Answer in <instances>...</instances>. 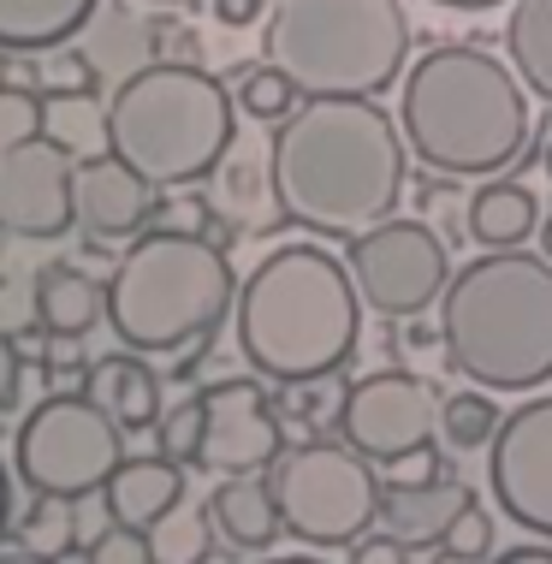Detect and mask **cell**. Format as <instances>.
I'll return each mask as SVG.
<instances>
[{"instance_id":"1","label":"cell","mask_w":552,"mask_h":564,"mask_svg":"<svg viewBox=\"0 0 552 564\" xmlns=\"http://www.w3.org/2000/svg\"><path fill=\"white\" fill-rule=\"evenodd\" d=\"M280 220L315 238H357L404 203V131L375 96H303L268 143Z\"/></svg>"},{"instance_id":"2","label":"cell","mask_w":552,"mask_h":564,"mask_svg":"<svg viewBox=\"0 0 552 564\" xmlns=\"http://www.w3.org/2000/svg\"><path fill=\"white\" fill-rule=\"evenodd\" d=\"M232 322L238 350L256 375L280 387H310L350 362L362 339V297L345 256L321 243H280L238 285Z\"/></svg>"},{"instance_id":"3","label":"cell","mask_w":552,"mask_h":564,"mask_svg":"<svg viewBox=\"0 0 552 564\" xmlns=\"http://www.w3.org/2000/svg\"><path fill=\"white\" fill-rule=\"evenodd\" d=\"M398 131L440 178H487L529 143V89L469 42H440L398 78Z\"/></svg>"},{"instance_id":"4","label":"cell","mask_w":552,"mask_h":564,"mask_svg":"<svg viewBox=\"0 0 552 564\" xmlns=\"http://www.w3.org/2000/svg\"><path fill=\"white\" fill-rule=\"evenodd\" d=\"M440 350L481 392H534L552 380V256L487 250L440 292Z\"/></svg>"},{"instance_id":"5","label":"cell","mask_w":552,"mask_h":564,"mask_svg":"<svg viewBox=\"0 0 552 564\" xmlns=\"http://www.w3.org/2000/svg\"><path fill=\"white\" fill-rule=\"evenodd\" d=\"M238 137V96L191 59H143L107 96V149L149 185H203Z\"/></svg>"},{"instance_id":"6","label":"cell","mask_w":552,"mask_h":564,"mask_svg":"<svg viewBox=\"0 0 552 564\" xmlns=\"http://www.w3.org/2000/svg\"><path fill=\"white\" fill-rule=\"evenodd\" d=\"M238 303V273L226 250L203 232L155 226L137 232L131 250L107 273V327L126 350H184L203 345L208 333Z\"/></svg>"},{"instance_id":"7","label":"cell","mask_w":552,"mask_h":564,"mask_svg":"<svg viewBox=\"0 0 552 564\" xmlns=\"http://www.w3.org/2000/svg\"><path fill=\"white\" fill-rule=\"evenodd\" d=\"M262 59L297 96H380L404 78V0H268Z\"/></svg>"},{"instance_id":"8","label":"cell","mask_w":552,"mask_h":564,"mask_svg":"<svg viewBox=\"0 0 552 564\" xmlns=\"http://www.w3.org/2000/svg\"><path fill=\"white\" fill-rule=\"evenodd\" d=\"M273 499H280L285 535L310 546H350L380 523V476L345 440H303L273 464Z\"/></svg>"},{"instance_id":"9","label":"cell","mask_w":552,"mask_h":564,"mask_svg":"<svg viewBox=\"0 0 552 564\" xmlns=\"http://www.w3.org/2000/svg\"><path fill=\"white\" fill-rule=\"evenodd\" d=\"M119 464H126V429L89 392H48L42 404H30L12 440L19 481L30 494L72 499V506L101 494Z\"/></svg>"},{"instance_id":"10","label":"cell","mask_w":552,"mask_h":564,"mask_svg":"<svg viewBox=\"0 0 552 564\" xmlns=\"http://www.w3.org/2000/svg\"><path fill=\"white\" fill-rule=\"evenodd\" d=\"M345 268L357 280L362 310L387 315V322H416V315L440 310V292L452 285V256L446 238L422 220H380L350 238Z\"/></svg>"},{"instance_id":"11","label":"cell","mask_w":552,"mask_h":564,"mask_svg":"<svg viewBox=\"0 0 552 564\" xmlns=\"http://www.w3.org/2000/svg\"><path fill=\"white\" fill-rule=\"evenodd\" d=\"M434 434H440V392L410 369L362 375L339 399V440L357 446L368 464H398Z\"/></svg>"},{"instance_id":"12","label":"cell","mask_w":552,"mask_h":564,"mask_svg":"<svg viewBox=\"0 0 552 564\" xmlns=\"http://www.w3.org/2000/svg\"><path fill=\"white\" fill-rule=\"evenodd\" d=\"M487 481L517 529L552 541V399H529L499 416V434L487 446Z\"/></svg>"},{"instance_id":"13","label":"cell","mask_w":552,"mask_h":564,"mask_svg":"<svg viewBox=\"0 0 552 564\" xmlns=\"http://www.w3.org/2000/svg\"><path fill=\"white\" fill-rule=\"evenodd\" d=\"M72 173L78 161L66 155L48 137H19V143L0 149V226L12 238H66L78 226V208H72Z\"/></svg>"},{"instance_id":"14","label":"cell","mask_w":552,"mask_h":564,"mask_svg":"<svg viewBox=\"0 0 552 564\" xmlns=\"http://www.w3.org/2000/svg\"><path fill=\"white\" fill-rule=\"evenodd\" d=\"M196 399H203V457H196L203 469H214V476H262V469L280 464L285 429L256 380H214Z\"/></svg>"},{"instance_id":"15","label":"cell","mask_w":552,"mask_h":564,"mask_svg":"<svg viewBox=\"0 0 552 564\" xmlns=\"http://www.w3.org/2000/svg\"><path fill=\"white\" fill-rule=\"evenodd\" d=\"M72 208H78L84 232L137 238V232H149V220L161 215V185H149L131 161H119L113 149H107V155L78 161V173H72Z\"/></svg>"},{"instance_id":"16","label":"cell","mask_w":552,"mask_h":564,"mask_svg":"<svg viewBox=\"0 0 552 564\" xmlns=\"http://www.w3.org/2000/svg\"><path fill=\"white\" fill-rule=\"evenodd\" d=\"M469 506V487L452 481V476H434V481H380V529L398 535L410 553L422 546H440L452 529V517Z\"/></svg>"},{"instance_id":"17","label":"cell","mask_w":552,"mask_h":564,"mask_svg":"<svg viewBox=\"0 0 552 564\" xmlns=\"http://www.w3.org/2000/svg\"><path fill=\"white\" fill-rule=\"evenodd\" d=\"M184 499V469L173 457H126V464L107 476L101 487V506H107V523H126V529H155L166 511Z\"/></svg>"},{"instance_id":"18","label":"cell","mask_w":552,"mask_h":564,"mask_svg":"<svg viewBox=\"0 0 552 564\" xmlns=\"http://www.w3.org/2000/svg\"><path fill=\"white\" fill-rule=\"evenodd\" d=\"M84 392H89V399H96L126 434L155 429V422H161V380H155V369L143 362V350H113V357H101L96 369H89Z\"/></svg>"},{"instance_id":"19","label":"cell","mask_w":552,"mask_h":564,"mask_svg":"<svg viewBox=\"0 0 552 564\" xmlns=\"http://www.w3.org/2000/svg\"><path fill=\"white\" fill-rule=\"evenodd\" d=\"M107 322V280H89L72 262H48L36 273V327L54 339H84Z\"/></svg>"},{"instance_id":"20","label":"cell","mask_w":552,"mask_h":564,"mask_svg":"<svg viewBox=\"0 0 552 564\" xmlns=\"http://www.w3.org/2000/svg\"><path fill=\"white\" fill-rule=\"evenodd\" d=\"M208 511H214V529H220L232 546H243V553H268V546L285 535V517H280V499H273V481L226 476L208 494Z\"/></svg>"},{"instance_id":"21","label":"cell","mask_w":552,"mask_h":564,"mask_svg":"<svg viewBox=\"0 0 552 564\" xmlns=\"http://www.w3.org/2000/svg\"><path fill=\"white\" fill-rule=\"evenodd\" d=\"M89 19H96V0H0V48L7 54L59 48Z\"/></svg>"},{"instance_id":"22","label":"cell","mask_w":552,"mask_h":564,"mask_svg":"<svg viewBox=\"0 0 552 564\" xmlns=\"http://www.w3.org/2000/svg\"><path fill=\"white\" fill-rule=\"evenodd\" d=\"M42 137L59 143L72 161L107 155V101L89 96V84H59L42 96Z\"/></svg>"},{"instance_id":"23","label":"cell","mask_w":552,"mask_h":564,"mask_svg":"<svg viewBox=\"0 0 552 564\" xmlns=\"http://www.w3.org/2000/svg\"><path fill=\"white\" fill-rule=\"evenodd\" d=\"M534 232H541V208H534V196L517 178H494V185L469 196V238L481 250H511V243H523Z\"/></svg>"},{"instance_id":"24","label":"cell","mask_w":552,"mask_h":564,"mask_svg":"<svg viewBox=\"0 0 552 564\" xmlns=\"http://www.w3.org/2000/svg\"><path fill=\"white\" fill-rule=\"evenodd\" d=\"M505 54H511L523 89L552 101V0H517L505 19Z\"/></svg>"},{"instance_id":"25","label":"cell","mask_w":552,"mask_h":564,"mask_svg":"<svg viewBox=\"0 0 552 564\" xmlns=\"http://www.w3.org/2000/svg\"><path fill=\"white\" fill-rule=\"evenodd\" d=\"M214 511L208 506H191V499H178L173 511L161 517L155 529H149V546H155V564H196L214 546Z\"/></svg>"},{"instance_id":"26","label":"cell","mask_w":552,"mask_h":564,"mask_svg":"<svg viewBox=\"0 0 552 564\" xmlns=\"http://www.w3.org/2000/svg\"><path fill=\"white\" fill-rule=\"evenodd\" d=\"M494 434H499V404L481 387L440 399V440L452 452H481V446H494Z\"/></svg>"},{"instance_id":"27","label":"cell","mask_w":552,"mask_h":564,"mask_svg":"<svg viewBox=\"0 0 552 564\" xmlns=\"http://www.w3.org/2000/svg\"><path fill=\"white\" fill-rule=\"evenodd\" d=\"M297 101H303L297 84H291L280 66H268V59H262V66H250V72L238 78V113L262 119V126H280V119L297 108Z\"/></svg>"},{"instance_id":"28","label":"cell","mask_w":552,"mask_h":564,"mask_svg":"<svg viewBox=\"0 0 552 564\" xmlns=\"http://www.w3.org/2000/svg\"><path fill=\"white\" fill-rule=\"evenodd\" d=\"M19 541L30 546V553H72L78 546V523H72V499H48V494H36V506H30V517L19 523Z\"/></svg>"},{"instance_id":"29","label":"cell","mask_w":552,"mask_h":564,"mask_svg":"<svg viewBox=\"0 0 552 564\" xmlns=\"http://www.w3.org/2000/svg\"><path fill=\"white\" fill-rule=\"evenodd\" d=\"M494 541H499V535H494V511L469 499V506L452 517V529H446V541H440V553H446L452 564H487V558H494Z\"/></svg>"},{"instance_id":"30","label":"cell","mask_w":552,"mask_h":564,"mask_svg":"<svg viewBox=\"0 0 552 564\" xmlns=\"http://www.w3.org/2000/svg\"><path fill=\"white\" fill-rule=\"evenodd\" d=\"M155 446H161V457H173V464H196V457H203V399H178L173 410H161Z\"/></svg>"},{"instance_id":"31","label":"cell","mask_w":552,"mask_h":564,"mask_svg":"<svg viewBox=\"0 0 552 564\" xmlns=\"http://www.w3.org/2000/svg\"><path fill=\"white\" fill-rule=\"evenodd\" d=\"M84 564H155V546H149V535H143V529L107 523L101 535L84 546Z\"/></svg>"},{"instance_id":"32","label":"cell","mask_w":552,"mask_h":564,"mask_svg":"<svg viewBox=\"0 0 552 564\" xmlns=\"http://www.w3.org/2000/svg\"><path fill=\"white\" fill-rule=\"evenodd\" d=\"M36 131H42V96H30L24 84H0V149Z\"/></svg>"},{"instance_id":"33","label":"cell","mask_w":552,"mask_h":564,"mask_svg":"<svg viewBox=\"0 0 552 564\" xmlns=\"http://www.w3.org/2000/svg\"><path fill=\"white\" fill-rule=\"evenodd\" d=\"M30 322H36V280L0 273V333H24Z\"/></svg>"},{"instance_id":"34","label":"cell","mask_w":552,"mask_h":564,"mask_svg":"<svg viewBox=\"0 0 552 564\" xmlns=\"http://www.w3.org/2000/svg\"><path fill=\"white\" fill-rule=\"evenodd\" d=\"M208 19L226 30H250L268 19V0H208Z\"/></svg>"},{"instance_id":"35","label":"cell","mask_w":552,"mask_h":564,"mask_svg":"<svg viewBox=\"0 0 552 564\" xmlns=\"http://www.w3.org/2000/svg\"><path fill=\"white\" fill-rule=\"evenodd\" d=\"M214 215H220L214 203H203V196H184V203L166 208V220H161V226H178V232H203V238H208Z\"/></svg>"},{"instance_id":"36","label":"cell","mask_w":552,"mask_h":564,"mask_svg":"<svg viewBox=\"0 0 552 564\" xmlns=\"http://www.w3.org/2000/svg\"><path fill=\"white\" fill-rule=\"evenodd\" d=\"M19 380H24V350L12 333H0V410L19 399Z\"/></svg>"},{"instance_id":"37","label":"cell","mask_w":552,"mask_h":564,"mask_svg":"<svg viewBox=\"0 0 552 564\" xmlns=\"http://www.w3.org/2000/svg\"><path fill=\"white\" fill-rule=\"evenodd\" d=\"M350 564H410V546L398 535H380V541H350Z\"/></svg>"},{"instance_id":"38","label":"cell","mask_w":552,"mask_h":564,"mask_svg":"<svg viewBox=\"0 0 552 564\" xmlns=\"http://www.w3.org/2000/svg\"><path fill=\"white\" fill-rule=\"evenodd\" d=\"M398 481H434L440 476V457H434V446H416V452H404L398 464H387Z\"/></svg>"},{"instance_id":"39","label":"cell","mask_w":552,"mask_h":564,"mask_svg":"<svg viewBox=\"0 0 552 564\" xmlns=\"http://www.w3.org/2000/svg\"><path fill=\"white\" fill-rule=\"evenodd\" d=\"M487 564H552V546H511L505 558H487Z\"/></svg>"},{"instance_id":"40","label":"cell","mask_w":552,"mask_h":564,"mask_svg":"<svg viewBox=\"0 0 552 564\" xmlns=\"http://www.w3.org/2000/svg\"><path fill=\"white\" fill-rule=\"evenodd\" d=\"M440 7H452V12H494V7H505V0H440Z\"/></svg>"},{"instance_id":"41","label":"cell","mask_w":552,"mask_h":564,"mask_svg":"<svg viewBox=\"0 0 552 564\" xmlns=\"http://www.w3.org/2000/svg\"><path fill=\"white\" fill-rule=\"evenodd\" d=\"M0 564H54L48 553H30V546H19V553H0Z\"/></svg>"},{"instance_id":"42","label":"cell","mask_w":552,"mask_h":564,"mask_svg":"<svg viewBox=\"0 0 552 564\" xmlns=\"http://www.w3.org/2000/svg\"><path fill=\"white\" fill-rule=\"evenodd\" d=\"M7 517H12V487H7V469H0V529H7Z\"/></svg>"},{"instance_id":"43","label":"cell","mask_w":552,"mask_h":564,"mask_svg":"<svg viewBox=\"0 0 552 564\" xmlns=\"http://www.w3.org/2000/svg\"><path fill=\"white\" fill-rule=\"evenodd\" d=\"M541 166H546V178H552V119H546V131H541Z\"/></svg>"},{"instance_id":"44","label":"cell","mask_w":552,"mask_h":564,"mask_svg":"<svg viewBox=\"0 0 552 564\" xmlns=\"http://www.w3.org/2000/svg\"><path fill=\"white\" fill-rule=\"evenodd\" d=\"M541 256H552V215L541 220Z\"/></svg>"},{"instance_id":"45","label":"cell","mask_w":552,"mask_h":564,"mask_svg":"<svg viewBox=\"0 0 552 564\" xmlns=\"http://www.w3.org/2000/svg\"><path fill=\"white\" fill-rule=\"evenodd\" d=\"M196 564H232V558H226V553H220V546H208V553H203V558H196Z\"/></svg>"},{"instance_id":"46","label":"cell","mask_w":552,"mask_h":564,"mask_svg":"<svg viewBox=\"0 0 552 564\" xmlns=\"http://www.w3.org/2000/svg\"><path fill=\"white\" fill-rule=\"evenodd\" d=\"M149 7H191V0H149Z\"/></svg>"},{"instance_id":"47","label":"cell","mask_w":552,"mask_h":564,"mask_svg":"<svg viewBox=\"0 0 552 564\" xmlns=\"http://www.w3.org/2000/svg\"><path fill=\"white\" fill-rule=\"evenodd\" d=\"M268 564H315V558H268Z\"/></svg>"}]
</instances>
